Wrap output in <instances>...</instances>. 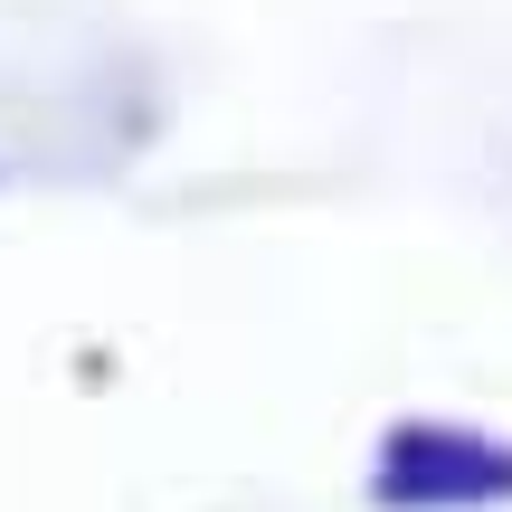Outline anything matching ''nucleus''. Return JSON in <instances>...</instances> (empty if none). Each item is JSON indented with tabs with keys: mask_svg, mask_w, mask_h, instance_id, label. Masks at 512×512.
I'll list each match as a JSON object with an SVG mask.
<instances>
[{
	"mask_svg": "<svg viewBox=\"0 0 512 512\" xmlns=\"http://www.w3.org/2000/svg\"><path fill=\"white\" fill-rule=\"evenodd\" d=\"M370 494L389 512H475L512 503V446L465 437V427H389Z\"/></svg>",
	"mask_w": 512,
	"mask_h": 512,
	"instance_id": "obj_1",
	"label": "nucleus"
}]
</instances>
